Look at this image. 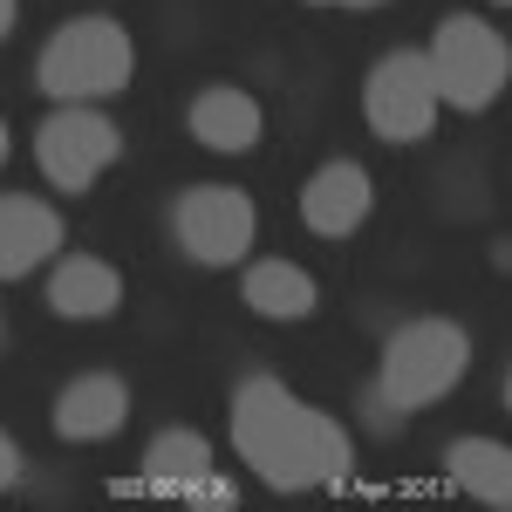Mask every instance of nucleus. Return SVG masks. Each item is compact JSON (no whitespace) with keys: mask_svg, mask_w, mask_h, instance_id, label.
<instances>
[{"mask_svg":"<svg viewBox=\"0 0 512 512\" xmlns=\"http://www.w3.org/2000/svg\"><path fill=\"white\" fill-rule=\"evenodd\" d=\"M233 444H239V458L267 478V485H280V492L349 485V472H355L349 431H342L328 410L301 403V396L287 390V383H274V376L239 383V396H233Z\"/></svg>","mask_w":512,"mask_h":512,"instance_id":"1","label":"nucleus"},{"mask_svg":"<svg viewBox=\"0 0 512 512\" xmlns=\"http://www.w3.org/2000/svg\"><path fill=\"white\" fill-rule=\"evenodd\" d=\"M130 76H137V48H130V35H123L117 21H103V14H82L69 28H55V35L41 41V62H35V82L55 103L117 96Z\"/></svg>","mask_w":512,"mask_h":512,"instance_id":"2","label":"nucleus"},{"mask_svg":"<svg viewBox=\"0 0 512 512\" xmlns=\"http://www.w3.org/2000/svg\"><path fill=\"white\" fill-rule=\"evenodd\" d=\"M424 69H431L437 103H451V110H492V96L512 76V41L492 21H478V14H451V21H437L431 48H424Z\"/></svg>","mask_w":512,"mask_h":512,"instance_id":"3","label":"nucleus"},{"mask_svg":"<svg viewBox=\"0 0 512 512\" xmlns=\"http://www.w3.org/2000/svg\"><path fill=\"white\" fill-rule=\"evenodd\" d=\"M465 362H472V335H465L458 321H437V315L410 321V328H396L390 349H383V396H376V403H390V410H424V403L458 390Z\"/></svg>","mask_w":512,"mask_h":512,"instance_id":"4","label":"nucleus"},{"mask_svg":"<svg viewBox=\"0 0 512 512\" xmlns=\"http://www.w3.org/2000/svg\"><path fill=\"white\" fill-rule=\"evenodd\" d=\"M362 117L376 137L390 144H417L424 130L437 123V89H431V69H424V48H396L383 55L369 82H362Z\"/></svg>","mask_w":512,"mask_h":512,"instance_id":"5","label":"nucleus"},{"mask_svg":"<svg viewBox=\"0 0 512 512\" xmlns=\"http://www.w3.org/2000/svg\"><path fill=\"white\" fill-rule=\"evenodd\" d=\"M171 233L198 267H233L253 246V198L239 185H192L171 205Z\"/></svg>","mask_w":512,"mask_h":512,"instance_id":"6","label":"nucleus"},{"mask_svg":"<svg viewBox=\"0 0 512 512\" xmlns=\"http://www.w3.org/2000/svg\"><path fill=\"white\" fill-rule=\"evenodd\" d=\"M123 151L117 123L96 117V110H55V117L35 130V164L55 192H89L96 171Z\"/></svg>","mask_w":512,"mask_h":512,"instance_id":"7","label":"nucleus"},{"mask_svg":"<svg viewBox=\"0 0 512 512\" xmlns=\"http://www.w3.org/2000/svg\"><path fill=\"white\" fill-rule=\"evenodd\" d=\"M55 246H62V219H55V205H48V198L0 192V280L35 274Z\"/></svg>","mask_w":512,"mask_h":512,"instance_id":"8","label":"nucleus"},{"mask_svg":"<svg viewBox=\"0 0 512 512\" xmlns=\"http://www.w3.org/2000/svg\"><path fill=\"white\" fill-rule=\"evenodd\" d=\"M301 219H308V233L321 239H349L362 219H369V171L349 158L321 164L315 178H308V192H301Z\"/></svg>","mask_w":512,"mask_h":512,"instance_id":"9","label":"nucleus"},{"mask_svg":"<svg viewBox=\"0 0 512 512\" xmlns=\"http://www.w3.org/2000/svg\"><path fill=\"white\" fill-rule=\"evenodd\" d=\"M123 417H130V390H123V376H103V369L76 376L69 390L55 396V437H69V444L117 437Z\"/></svg>","mask_w":512,"mask_h":512,"instance_id":"10","label":"nucleus"},{"mask_svg":"<svg viewBox=\"0 0 512 512\" xmlns=\"http://www.w3.org/2000/svg\"><path fill=\"white\" fill-rule=\"evenodd\" d=\"M48 308L69 321H96L123 308V274L96 253H62L55 274H48Z\"/></svg>","mask_w":512,"mask_h":512,"instance_id":"11","label":"nucleus"},{"mask_svg":"<svg viewBox=\"0 0 512 512\" xmlns=\"http://www.w3.org/2000/svg\"><path fill=\"white\" fill-rule=\"evenodd\" d=\"M212 478V444L198 431H158L151 437V451H144V478H117L110 492H123V499H144V492H192V485H205Z\"/></svg>","mask_w":512,"mask_h":512,"instance_id":"12","label":"nucleus"},{"mask_svg":"<svg viewBox=\"0 0 512 512\" xmlns=\"http://www.w3.org/2000/svg\"><path fill=\"white\" fill-rule=\"evenodd\" d=\"M192 137L205 151H246V144H260V103L246 89H198Z\"/></svg>","mask_w":512,"mask_h":512,"instance_id":"13","label":"nucleus"},{"mask_svg":"<svg viewBox=\"0 0 512 512\" xmlns=\"http://www.w3.org/2000/svg\"><path fill=\"white\" fill-rule=\"evenodd\" d=\"M451 478H458V492H472L478 506H492V512L512 506V451L499 437H458L451 444Z\"/></svg>","mask_w":512,"mask_h":512,"instance_id":"14","label":"nucleus"},{"mask_svg":"<svg viewBox=\"0 0 512 512\" xmlns=\"http://www.w3.org/2000/svg\"><path fill=\"white\" fill-rule=\"evenodd\" d=\"M246 308L253 315H274V321L308 315L315 308V280L301 274L294 260H253L246 267Z\"/></svg>","mask_w":512,"mask_h":512,"instance_id":"15","label":"nucleus"},{"mask_svg":"<svg viewBox=\"0 0 512 512\" xmlns=\"http://www.w3.org/2000/svg\"><path fill=\"white\" fill-rule=\"evenodd\" d=\"M14 478H21V451H14V437L0 431V492H7Z\"/></svg>","mask_w":512,"mask_h":512,"instance_id":"16","label":"nucleus"},{"mask_svg":"<svg viewBox=\"0 0 512 512\" xmlns=\"http://www.w3.org/2000/svg\"><path fill=\"white\" fill-rule=\"evenodd\" d=\"M14 14H21V0H0V41H7V28H14Z\"/></svg>","mask_w":512,"mask_h":512,"instance_id":"17","label":"nucleus"},{"mask_svg":"<svg viewBox=\"0 0 512 512\" xmlns=\"http://www.w3.org/2000/svg\"><path fill=\"white\" fill-rule=\"evenodd\" d=\"M315 7H376V0H315Z\"/></svg>","mask_w":512,"mask_h":512,"instance_id":"18","label":"nucleus"},{"mask_svg":"<svg viewBox=\"0 0 512 512\" xmlns=\"http://www.w3.org/2000/svg\"><path fill=\"white\" fill-rule=\"evenodd\" d=\"M0 164H7V123H0Z\"/></svg>","mask_w":512,"mask_h":512,"instance_id":"19","label":"nucleus"},{"mask_svg":"<svg viewBox=\"0 0 512 512\" xmlns=\"http://www.w3.org/2000/svg\"><path fill=\"white\" fill-rule=\"evenodd\" d=\"M492 7H506V0H492Z\"/></svg>","mask_w":512,"mask_h":512,"instance_id":"20","label":"nucleus"}]
</instances>
